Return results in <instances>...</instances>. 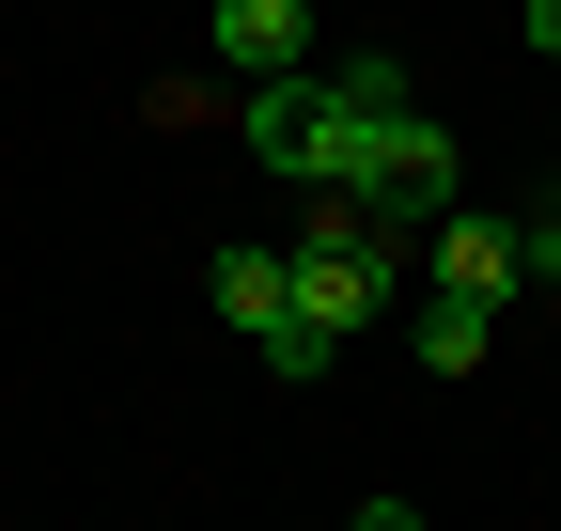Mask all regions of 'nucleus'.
<instances>
[{"mask_svg": "<svg viewBox=\"0 0 561 531\" xmlns=\"http://www.w3.org/2000/svg\"><path fill=\"white\" fill-rule=\"evenodd\" d=\"M234 125H250V157H265L280 188H328V172H343V94L312 79V63L250 79V94H234Z\"/></svg>", "mask_w": 561, "mask_h": 531, "instance_id": "nucleus-1", "label": "nucleus"}, {"mask_svg": "<svg viewBox=\"0 0 561 531\" xmlns=\"http://www.w3.org/2000/svg\"><path fill=\"white\" fill-rule=\"evenodd\" d=\"M421 266H437V282H468V297H515V282H530V235L483 219V204H437V219H421Z\"/></svg>", "mask_w": 561, "mask_h": 531, "instance_id": "nucleus-2", "label": "nucleus"}, {"mask_svg": "<svg viewBox=\"0 0 561 531\" xmlns=\"http://www.w3.org/2000/svg\"><path fill=\"white\" fill-rule=\"evenodd\" d=\"M405 344H421V375H483V344H500V297H468V282H437L405 313Z\"/></svg>", "mask_w": 561, "mask_h": 531, "instance_id": "nucleus-3", "label": "nucleus"}, {"mask_svg": "<svg viewBox=\"0 0 561 531\" xmlns=\"http://www.w3.org/2000/svg\"><path fill=\"white\" fill-rule=\"evenodd\" d=\"M219 63H234V79L312 63V0H219Z\"/></svg>", "mask_w": 561, "mask_h": 531, "instance_id": "nucleus-4", "label": "nucleus"}, {"mask_svg": "<svg viewBox=\"0 0 561 531\" xmlns=\"http://www.w3.org/2000/svg\"><path fill=\"white\" fill-rule=\"evenodd\" d=\"M203 297H219V313L250 328V344H265V328L297 313V266H280V250H219V266H203Z\"/></svg>", "mask_w": 561, "mask_h": 531, "instance_id": "nucleus-5", "label": "nucleus"}, {"mask_svg": "<svg viewBox=\"0 0 561 531\" xmlns=\"http://www.w3.org/2000/svg\"><path fill=\"white\" fill-rule=\"evenodd\" d=\"M530 282H561V219H546V235H530Z\"/></svg>", "mask_w": 561, "mask_h": 531, "instance_id": "nucleus-6", "label": "nucleus"}, {"mask_svg": "<svg viewBox=\"0 0 561 531\" xmlns=\"http://www.w3.org/2000/svg\"><path fill=\"white\" fill-rule=\"evenodd\" d=\"M530 47H546V63H561V0H530Z\"/></svg>", "mask_w": 561, "mask_h": 531, "instance_id": "nucleus-7", "label": "nucleus"}]
</instances>
